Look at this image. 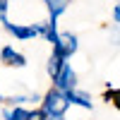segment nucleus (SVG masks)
<instances>
[{"label":"nucleus","mask_w":120,"mask_h":120,"mask_svg":"<svg viewBox=\"0 0 120 120\" xmlns=\"http://www.w3.org/2000/svg\"><path fill=\"white\" fill-rule=\"evenodd\" d=\"M41 108L46 111L48 118H65V111L70 108L67 94L60 91V89H55V86H51L43 94V98H41Z\"/></svg>","instance_id":"1"},{"label":"nucleus","mask_w":120,"mask_h":120,"mask_svg":"<svg viewBox=\"0 0 120 120\" xmlns=\"http://www.w3.org/2000/svg\"><path fill=\"white\" fill-rule=\"evenodd\" d=\"M53 86L60 89V91H72V89H77V75H75V70L70 67V63L63 65V70L53 77Z\"/></svg>","instance_id":"2"},{"label":"nucleus","mask_w":120,"mask_h":120,"mask_svg":"<svg viewBox=\"0 0 120 120\" xmlns=\"http://www.w3.org/2000/svg\"><path fill=\"white\" fill-rule=\"evenodd\" d=\"M77 48H79V41H77V36H75L72 31H67V34H60L58 43L53 46V51H55L58 55H63V58L67 60L70 55H75V53H77Z\"/></svg>","instance_id":"3"},{"label":"nucleus","mask_w":120,"mask_h":120,"mask_svg":"<svg viewBox=\"0 0 120 120\" xmlns=\"http://www.w3.org/2000/svg\"><path fill=\"white\" fill-rule=\"evenodd\" d=\"M3 26H5V31H7L10 36L19 38V41H29V38H36V36H38V31H36L34 24H12V22H3Z\"/></svg>","instance_id":"4"},{"label":"nucleus","mask_w":120,"mask_h":120,"mask_svg":"<svg viewBox=\"0 0 120 120\" xmlns=\"http://www.w3.org/2000/svg\"><path fill=\"white\" fill-rule=\"evenodd\" d=\"M0 63H5L7 67H24L26 58L19 51H15L12 46H3V51H0Z\"/></svg>","instance_id":"5"},{"label":"nucleus","mask_w":120,"mask_h":120,"mask_svg":"<svg viewBox=\"0 0 120 120\" xmlns=\"http://www.w3.org/2000/svg\"><path fill=\"white\" fill-rule=\"evenodd\" d=\"M67 101H70V106H82V108H86V111H91V108H94L91 96L84 94V91H77V89L67 91Z\"/></svg>","instance_id":"6"},{"label":"nucleus","mask_w":120,"mask_h":120,"mask_svg":"<svg viewBox=\"0 0 120 120\" xmlns=\"http://www.w3.org/2000/svg\"><path fill=\"white\" fill-rule=\"evenodd\" d=\"M29 108H24V106H12V108H5L3 111V118L5 120H29Z\"/></svg>","instance_id":"7"},{"label":"nucleus","mask_w":120,"mask_h":120,"mask_svg":"<svg viewBox=\"0 0 120 120\" xmlns=\"http://www.w3.org/2000/svg\"><path fill=\"white\" fill-rule=\"evenodd\" d=\"M63 65H65V58H63V55H58V53L53 51V53H51V58H48L46 70H48V75H51V77H55L60 70H63Z\"/></svg>","instance_id":"8"},{"label":"nucleus","mask_w":120,"mask_h":120,"mask_svg":"<svg viewBox=\"0 0 120 120\" xmlns=\"http://www.w3.org/2000/svg\"><path fill=\"white\" fill-rule=\"evenodd\" d=\"M103 98H106L108 103H113L118 111H120V86H118V89H111V91H106V94H103Z\"/></svg>","instance_id":"9"},{"label":"nucleus","mask_w":120,"mask_h":120,"mask_svg":"<svg viewBox=\"0 0 120 120\" xmlns=\"http://www.w3.org/2000/svg\"><path fill=\"white\" fill-rule=\"evenodd\" d=\"M29 120H48V115H46L43 108H34V111L29 113Z\"/></svg>","instance_id":"10"},{"label":"nucleus","mask_w":120,"mask_h":120,"mask_svg":"<svg viewBox=\"0 0 120 120\" xmlns=\"http://www.w3.org/2000/svg\"><path fill=\"white\" fill-rule=\"evenodd\" d=\"M7 10H10V0H0V24L7 22Z\"/></svg>","instance_id":"11"},{"label":"nucleus","mask_w":120,"mask_h":120,"mask_svg":"<svg viewBox=\"0 0 120 120\" xmlns=\"http://www.w3.org/2000/svg\"><path fill=\"white\" fill-rule=\"evenodd\" d=\"M111 43L120 46V24H115V26L111 29Z\"/></svg>","instance_id":"12"},{"label":"nucleus","mask_w":120,"mask_h":120,"mask_svg":"<svg viewBox=\"0 0 120 120\" xmlns=\"http://www.w3.org/2000/svg\"><path fill=\"white\" fill-rule=\"evenodd\" d=\"M113 22H115V24H120V5H115V7H113Z\"/></svg>","instance_id":"13"},{"label":"nucleus","mask_w":120,"mask_h":120,"mask_svg":"<svg viewBox=\"0 0 120 120\" xmlns=\"http://www.w3.org/2000/svg\"><path fill=\"white\" fill-rule=\"evenodd\" d=\"M48 120H65V118H48Z\"/></svg>","instance_id":"14"},{"label":"nucleus","mask_w":120,"mask_h":120,"mask_svg":"<svg viewBox=\"0 0 120 120\" xmlns=\"http://www.w3.org/2000/svg\"><path fill=\"white\" fill-rule=\"evenodd\" d=\"M0 101H5V98H3V96H0Z\"/></svg>","instance_id":"15"},{"label":"nucleus","mask_w":120,"mask_h":120,"mask_svg":"<svg viewBox=\"0 0 120 120\" xmlns=\"http://www.w3.org/2000/svg\"><path fill=\"white\" fill-rule=\"evenodd\" d=\"M118 5H120V0H118Z\"/></svg>","instance_id":"16"}]
</instances>
